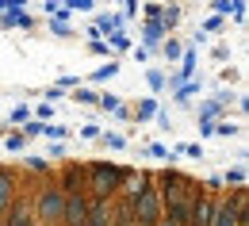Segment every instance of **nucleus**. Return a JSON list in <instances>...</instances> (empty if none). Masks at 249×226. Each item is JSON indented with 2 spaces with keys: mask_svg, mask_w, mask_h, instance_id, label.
<instances>
[{
  "mask_svg": "<svg viewBox=\"0 0 249 226\" xmlns=\"http://www.w3.org/2000/svg\"><path fill=\"white\" fill-rule=\"evenodd\" d=\"M222 180H226V184H238V188H246V169L238 165V169H230V173H226Z\"/></svg>",
  "mask_w": 249,
  "mask_h": 226,
  "instance_id": "22",
  "label": "nucleus"
},
{
  "mask_svg": "<svg viewBox=\"0 0 249 226\" xmlns=\"http://www.w3.org/2000/svg\"><path fill=\"white\" fill-rule=\"evenodd\" d=\"M161 8H165V4H146L142 12H146V19H161Z\"/></svg>",
  "mask_w": 249,
  "mask_h": 226,
  "instance_id": "31",
  "label": "nucleus"
},
{
  "mask_svg": "<svg viewBox=\"0 0 249 226\" xmlns=\"http://www.w3.org/2000/svg\"><path fill=\"white\" fill-rule=\"evenodd\" d=\"M165 27H161V19H146V27H142V38H146V46H161V42H165ZM146 46H142V50H146Z\"/></svg>",
  "mask_w": 249,
  "mask_h": 226,
  "instance_id": "10",
  "label": "nucleus"
},
{
  "mask_svg": "<svg viewBox=\"0 0 249 226\" xmlns=\"http://www.w3.org/2000/svg\"><path fill=\"white\" fill-rule=\"evenodd\" d=\"M146 85H150L154 92H161V88H165V73H161V69H150V73H146Z\"/></svg>",
  "mask_w": 249,
  "mask_h": 226,
  "instance_id": "20",
  "label": "nucleus"
},
{
  "mask_svg": "<svg viewBox=\"0 0 249 226\" xmlns=\"http://www.w3.org/2000/svg\"><path fill=\"white\" fill-rule=\"evenodd\" d=\"M115 73H119V65H115V62H107V65H100V69L92 73V81H111Z\"/></svg>",
  "mask_w": 249,
  "mask_h": 226,
  "instance_id": "19",
  "label": "nucleus"
},
{
  "mask_svg": "<svg viewBox=\"0 0 249 226\" xmlns=\"http://www.w3.org/2000/svg\"><path fill=\"white\" fill-rule=\"evenodd\" d=\"M173 92H177V104H184V100H192L199 92V81H184V85H177Z\"/></svg>",
  "mask_w": 249,
  "mask_h": 226,
  "instance_id": "15",
  "label": "nucleus"
},
{
  "mask_svg": "<svg viewBox=\"0 0 249 226\" xmlns=\"http://www.w3.org/2000/svg\"><path fill=\"white\" fill-rule=\"evenodd\" d=\"M130 203V215H134V226H154L161 215H165V207H161V195H157V188L150 184L146 192H138L134 199H126Z\"/></svg>",
  "mask_w": 249,
  "mask_h": 226,
  "instance_id": "4",
  "label": "nucleus"
},
{
  "mask_svg": "<svg viewBox=\"0 0 249 226\" xmlns=\"http://www.w3.org/2000/svg\"><path fill=\"white\" fill-rule=\"evenodd\" d=\"M54 184H58L65 195L85 192V165H65V169H62V176H58Z\"/></svg>",
  "mask_w": 249,
  "mask_h": 226,
  "instance_id": "5",
  "label": "nucleus"
},
{
  "mask_svg": "<svg viewBox=\"0 0 249 226\" xmlns=\"http://www.w3.org/2000/svg\"><path fill=\"white\" fill-rule=\"evenodd\" d=\"M35 115H38V123H46V119L54 115V107H50V104H38V107H35Z\"/></svg>",
  "mask_w": 249,
  "mask_h": 226,
  "instance_id": "29",
  "label": "nucleus"
},
{
  "mask_svg": "<svg viewBox=\"0 0 249 226\" xmlns=\"http://www.w3.org/2000/svg\"><path fill=\"white\" fill-rule=\"evenodd\" d=\"M211 226H249L242 215H238V207L230 203V199H215V215H211Z\"/></svg>",
  "mask_w": 249,
  "mask_h": 226,
  "instance_id": "6",
  "label": "nucleus"
},
{
  "mask_svg": "<svg viewBox=\"0 0 249 226\" xmlns=\"http://www.w3.org/2000/svg\"><path fill=\"white\" fill-rule=\"evenodd\" d=\"M58 88H62V92H65V88H77V77H73V73H65L62 81H58Z\"/></svg>",
  "mask_w": 249,
  "mask_h": 226,
  "instance_id": "34",
  "label": "nucleus"
},
{
  "mask_svg": "<svg viewBox=\"0 0 249 226\" xmlns=\"http://www.w3.org/2000/svg\"><path fill=\"white\" fill-rule=\"evenodd\" d=\"M96 104H100L104 111H115V115L123 111V104H119V96H100V100H96Z\"/></svg>",
  "mask_w": 249,
  "mask_h": 226,
  "instance_id": "23",
  "label": "nucleus"
},
{
  "mask_svg": "<svg viewBox=\"0 0 249 226\" xmlns=\"http://www.w3.org/2000/svg\"><path fill=\"white\" fill-rule=\"evenodd\" d=\"M218 27H222V19H218V16H207V19H203V31H218Z\"/></svg>",
  "mask_w": 249,
  "mask_h": 226,
  "instance_id": "33",
  "label": "nucleus"
},
{
  "mask_svg": "<svg viewBox=\"0 0 249 226\" xmlns=\"http://www.w3.org/2000/svg\"><path fill=\"white\" fill-rule=\"evenodd\" d=\"M23 142H27V138H23L19 130H12V134H8V154H19V150H23Z\"/></svg>",
  "mask_w": 249,
  "mask_h": 226,
  "instance_id": "24",
  "label": "nucleus"
},
{
  "mask_svg": "<svg viewBox=\"0 0 249 226\" xmlns=\"http://www.w3.org/2000/svg\"><path fill=\"white\" fill-rule=\"evenodd\" d=\"M89 50H92V54H107V42H104V38H96V42H89Z\"/></svg>",
  "mask_w": 249,
  "mask_h": 226,
  "instance_id": "36",
  "label": "nucleus"
},
{
  "mask_svg": "<svg viewBox=\"0 0 249 226\" xmlns=\"http://www.w3.org/2000/svg\"><path fill=\"white\" fill-rule=\"evenodd\" d=\"M123 184V169L111 161H92L85 165V195L89 199H115Z\"/></svg>",
  "mask_w": 249,
  "mask_h": 226,
  "instance_id": "1",
  "label": "nucleus"
},
{
  "mask_svg": "<svg viewBox=\"0 0 249 226\" xmlns=\"http://www.w3.org/2000/svg\"><path fill=\"white\" fill-rule=\"evenodd\" d=\"M81 138H100V127H92V123H85V127H81Z\"/></svg>",
  "mask_w": 249,
  "mask_h": 226,
  "instance_id": "35",
  "label": "nucleus"
},
{
  "mask_svg": "<svg viewBox=\"0 0 249 226\" xmlns=\"http://www.w3.org/2000/svg\"><path fill=\"white\" fill-rule=\"evenodd\" d=\"M230 12H234V16H238V12H246V8H242V0H215V16H218V19H222V16H230Z\"/></svg>",
  "mask_w": 249,
  "mask_h": 226,
  "instance_id": "13",
  "label": "nucleus"
},
{
  "mask_svg": "<svg viewBox=\"0 0 249 226\" xmlns=\"http://www.w3.org/2000/svg\"><path fill=\"white\" fill-rule=\"evenodd\" d=\"M27 165H31L35 173H46L50 169V161H42V157H27Z\"/></svg>",
  "mask_w": 249,
  "mask_h": 226,
  "instance_id": "32",
  "label": "nucleus"
},
{
  "mask_svg": "<svg viewBox=\"0 0 249 226\" xmlns=\"http://www.w3.org/2000/svg\"><path fill=\"white\" fill-rule=\"evenodd\" d=\"M104 146H111V150H123V134H104Z\"/></svg>",
  "mask_w": 249,
  "mask_h": 226,
  "instance_id": "30",
  "label": "nucleus"
},
{
  "mask_svg": "<svg viewBox=\"0 0 249 226\" xmlns=\"http://www.w3.org/2000/svg\"><path fill=\"white\" fill-rule=\"evenodd\" d=\"M62 207H65V192L58 188V184H46L42 192L35 195V223L38 226H62Z\"/></svg>",
  "mask_w": 249,
  "mask_h": 226,
  "instance_id": "3",
  "label": "nucleus"
},
{
  "mask_svg": "<svg viewBox=\"0 0 249 226\" xmlns=\"http://www.w3.org/2000/svg\"><path fill=\"white\" fill-rule=\"evenodd\" d=\"M8 123H31V107H12V115H8Z\"/></svg>",
  "mask_w": 249,
  "mask_h": 226,
  "instance_id": "21",
  "label": "nucleus"
},
{
  "mask_svg": "<svg viewBox=\"0 0 249 226\" xmlns=\"http://www.w3.org/2000/svg\"><path fill=\"white\" fill-rule=\"evenodd\" d=\"M177 23H180V8H177V4H169V8H161V27H165V31H173Z\"/></svg>",
  "mask_w": 249,
  "mask_h": 226,
  "instance_id": "12",
  "label": "nucleus"
},
{
  "mask_svg": "<svg viewBox=\"0 0 249 226\" xmlns=\"http://www.w3.org/2000/svg\"><path fill=\"white\" fill-rule=\"evenodd\" d=\"M218 115H222V107H218L215 100H207V104H199V123H215Z\"/></svg>",
  "mask_w": 249,
  "mask_h": 226,
  "instance_id": "14",
  "label": "nucleus"
},
{
  "mask_svg": "<svg viewBox=\"0 0 249 226\" xmlns=\"http://www.w3.org/2000/svg\"><path fill=\"white\" fill-rule=\"evenodd\" d=\"M73 100H77V104H96V100H100V92H92V88H77V92H73Z\"/></svg>",
  "mask_w": 249,
  "mask_h": 226,
  "instance_id": "25",
  "label": "nucleus"
},
{
  "mask_svg": "<svg viewBox=\"0 0 249 226\" xmlns=\"http://www.w3.org/2000/svg\"><path fill=\"white\" fill-rule=\"evenodd\" d=\"M161 54H165V58H169V62H177V58H180V54H184V46H180V42H177V38H165V42H161Z\"/></svg>",
  "mask_w": 249,
  "mask_h": 226,
  "instance_id": "17",
  "label": "nucleus"
},
{
  "mask_svg": "<svg viewBox=\"0 0 249 226\" xmlns=\"http://www.w3.org/2000/svg\"><path fill=\"white\" fill-rule=\"evenodd\" d=\"M107 38H111L107 50H130V35H126V31H115V35H107Z\"/></svg>",
  "mask_w": 249,
  "mask_h": 226,
  "instance_id": "18",
  "label": "nucleus"
},
{
  "mask_svg": "<svg viewBox=\"0 0 249 226\" xmlns=\"http://www.w3.org/2000/svg\"><path fill=\"white\" fill-rule=\"evenodd\" d=\"M157 195H161V207L192 203L199 195V184L184 173H177V169H165V173H157Z\"/></svg>",
  "mask_w": 249,
  "mask_h": 226,
  "instance_id": "2",
  "label": "nucleus"
},
{
  "mask_svg": "<svg viewBox=\"0 0 249 226\" xmlns=\"http://www.w3.org/2000/svg\"><path fill=\"white\" fill-rule=\"evenodd\" d=\"M92 27H96L100 35H104V31H111V35H115V31H123V16H111V12H100Z\"/></svg>",
  "mask_w": 249,
  "mask_h": 226,
  "instance_id": "11",
  "label": "nucleus"
},
{
  "mask_svg": "<svg viewBox=\"0 0 249 226\" xmlns=\"http://www.w3.org/2000/svg\"><path fill=\"white\" fill-rule=\"evenodd\" d=\"M85 226H111V199H89Z\"/></svg>",
  "mask_w": 249,
  "mask_h": 226,
  "instance_id": "7",
  "label": "nucleus"
},
{
  "mask_svg": "<svg viewBox=\"0 0 249 226\" xmlns=\"http://www.w3.org/2000/svg\"><path fill=\"white\" fill-rule=\"evenodd\" d=\"M42 134H50L54 142H62L65 134H69V127H58V123H54V127H42Z\"/></svg>",
  "mask_w": 249,
  "mask_h": 226,
  "instance_id": "28",
  "label": "nucleus"
},
{
  "mask_svg": "<svg viewBox=\"0 0 249 226\" xmlns=\"http://www.w3.org/2000/svg\"><path fill=\"white\" fill-rule=\"evenodd\" d=\"M154 226H177V223H169V219H165V215H161V219H157Z\"/></svg>",
  "mask_w": 249,
  "mask_h": 226,
  "instance_id": "38",
  "label": "nucleus"
},
{
  "mask_svg": "<svg viewBox=\"0 0 249 226\" xmlns=\"http://www.w3.org/2000/svg\"><path fill=\"white\" fill-rule=\"evenodd\" d=\"M215 134H222V138H234V134H242V127H238V123H215Z\"/></svg>",
  "mask_w": 249,
  "mask_h": 226,
  "instance_id": "26",
  "label": "nucleus"
},
{
  "mask_svg": "<svg viewBox=\"0 0 249 226\" xmlns=\"http://www.w3.org/2000/svg\"><path fill=\"white\" fill-rule=\"evenodd\" d=\"M62 96H65V92L58 88V85H54V88H46V104H54V100H62Z\"/></svg>",
  "mask_w": 249,
  "mask_h": 226,
  "instance_id": "37",
  "label": "nucleus"
},
{
  "mask_svg": "<svg viewBox=\"0 0 249 226\" xmlns=\"http://www.w3.org/2000/svg\"><path fill=\"white\" fill-rule=\"evenodd\" d=\"M12 203H16V173L0 165V215H4Z\"/></svg>",
  "mask_w": 249,
  "mask_h": 226,
  "instance_id": "9",
  "label": "nucleus"
},
{
  "mask_svg": "<svg viewBox=\"0 0 249 226\" xmlns=\"http://www.w3.org/2000/svg\"><path fill=\"white\" fill-rule=\"evenodd\" d=\"M157 111H161V107H157V100H142V104L134 107V119H154Z\"/></svg>",
  "mask_w": 249,
  "mask_h": 226,
  "instance_id": "16",
  "label": "nucleus"
},
{
  "mask_svg": "<svg viewBox=\"0 0 249 226\" xmlns=\"http://www.w3.org/2000/svg\"><path fill=\"white\" fill-rule=\"evenodd\" d=\"M42 127H46V123L31 119V123H23V130H19V134H23V138H35V134H42Z\"/></svg>",
  "mask_w": 249,
  "mask_h": 226,
  "instance_id": "27",
  "label": "nucleus"
},
{
  "mask_svg": "<svg viewBox=\"0 0 249 226\" xmlns=\"http://www.w3.org/2000/svg\"><path fill=\"white\" fill-rule=\"evenodd\" d=\"M150 184H154V176H150V173H126V169H123V184H119V188L126 192L123 199H134L138 192H146Z\"/></svg>",
  "mask_w": 249,
  "mask_h": 226,
  "instance_id": "8",
  "label": "nucleus"
}]
</instances>
